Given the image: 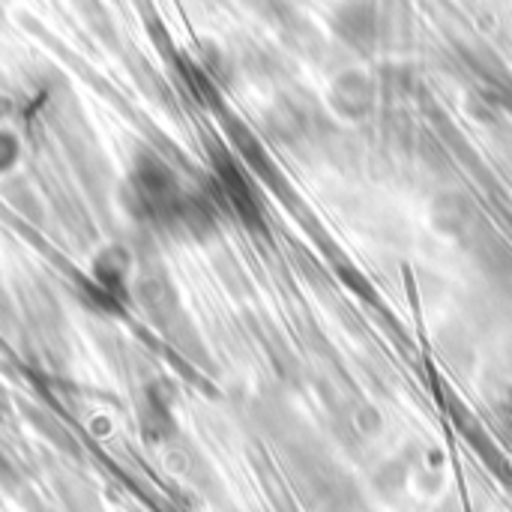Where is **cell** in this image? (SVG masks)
Here are the masks:
<instances>
[{"label":"cell","instance_id":"cell-1","mask_svg":"<svg viewBox=\"0 0 512 512\" xmlns=\"http://www.w3.org/2000/svg\"><path fill=\"white\" fill-rule=\"evenodd\" d=\"M18 156H21V144H18V138H15L12 132L0 129V171L15 168Z\"/></svg>","mask_w":512,"mask_h":512}]
</instances>
